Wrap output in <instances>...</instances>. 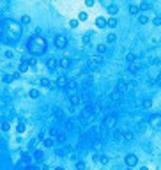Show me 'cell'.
I'll list each match as a JSON object with an SVG mask.
<instances>
[{
    "label": "cell",
    "mask_w": 161,
    "mask_h": 170,
    "mask_svg": "<svg viewBox=\"0 0 161 170\" xmlns=\"http://www.w3.org/2000/svg\"><path fill=\"white\" fill-rule=\"evenodd\" d=\"M78 23H80L78 20H69V27H71V28H76V27H78Z\"/></svg>",
    "instance_id": "obj_37"
},
{
    "label": "cell",
    "mask_w": 161,
    "mask_h": 170,
    "mask_svg": "<svg viewBox=\"0 0 161 170\" xmlns=\"http://www.w3.org/2000/svg\"><path fill=\"white\" fill-rule=\"evenodd\" d=\"M18 71H19V73L28 71V64H27V62H21V64H19V67H18Z\"/></svg>",
    "instance_id": "obj_27"
},
{
    "label": "cell",
    "mask_w": 161,
    "mask_h": 170,
    "mask_svg": "<svg viewBox=\"0 0 161 170\" xmlns=\"http://www.w3.org/2000/svg\"><path fill=\"white\" fill-rule=\"evenodd\" d=\"M99 161H101L103 165H106V163L110 161V158H108V156H105V154H99Z\"/></svg>",
    "instance_id": "obj_36"
},
{
    "label": "cell",
    "mask_w": 161,
    "mask_h": 170,
    "mask_svg": "<svg viewBox=\"0 0 161 170\" xmlns=\"http://www.w3.org/2000/svg\"><path fill=\"white\" fill-rule=\"evenodd\" d=\"M113 138H115V140H122V142H124V131H121V129H115V133H113Z\"/></svg>",
    "instance_id": "obj_15"
},
{
    "label": "cell",
    "mask_w": 161,
    "mask_h": 170,
    "mask_svg": "<svg viewBox=\"0 0 161 170\" xmlns=\"http://www.w3.org/2000/svg\"><path fill=\"white\" fill-rule=\"evenodd\" d=\"M106 25H108L110 28H115V27H117V20H115V18H108V20H106Z\"/></svg>",
    "instance_id": "obj_20"
},
{
    "label": "cell",
    "mask_w": 161,
    "mask_h": 170,
    "mask_svg": "<svg viewBox=\"0 0 161 170\" xmlns=\"http://www.w3.org/2000/svg\"><path fill=\"white\" fill-rule=\"evenodd\" d=\"M112 99H113V101H119V99H121V92H119V90H113V92H112Z\"/></svg>",
    "instance_id": "obj_35"
},
{
    "label": "cell",
    "mask_w": 161,
    "mask_h": 170,
    "mask_svg": "<svg viewBox=\"0 0 161 170\" xmlns=\"http://www.w3.org/2000/svg\"><path fill=\"white\" fill-rule=\"evenodd\" d=\"M138 23H140V25L149 23V16H147V14H140V16H138Z\"/></svg>",
    "instance_id": "obj_18"
},
{
    "label": "cell",
    "mask_w": 161,
    "mask_h": 170,
    "mask_svg": "<svg viewBox=\"0 0 161 170\" xmlns=\"http://www.w3.org/2000/svg\"><path fill=\"white\" fill-rule=\"evenodd\" d=\"M142 105H144V108H151V106H152V99H145Z\"/></svg>",
    "instance_id": "obj_38"
},
{
    "label": "cell",
    "mask_w": 161,
    "mask_h": 170,
    "mask_svg": "<svg viewBox=\"0 0 161 170\" xmlns=\"http://www.w3.org/2000/svg\"><path fill=\"white\" fill-rule=\"evenodd\" d=\"M80 103H82V98H80V96H76V94H73V96H71V105H73V106H76V105H80Z\"/></svg>",
    "instance_id": "obj_14"
},
{
    "label": "cell",
    "mask_w": 161,
    "mask_h": 170,
    "mask_svg": "<svg viewBox=\"0 0 161 170\" xmlns=\"http://www.w3.org/2000/svg\"><path fill=\"white\" fill-rule=\"evenodd\" d=\"M108 12H110V14H112V18H113V14H117V12H119V7H117L115 4H110V5H108Z\"/></svg>",
    "instance_id": "obj_13"
},
{
    "label": "cell",
    "mask_w": 161,
    "mask_h": 170,
    "mask_svg": "<svg viewBox=\"0 0 161 170\" xmlns=\"http://www.w3.org/2000/svg\"><path fill=\"white\" fill-rule=\"evenodd\" d=\"M25 170H41V169H39L37 165H28V167H27Z\"/></svg>",
    "instance_id": "obj_43"
},
{
    "label": "cell",
    "mask_w": 161,
    "mask_h": 170,
    "mask_svg": "<svg viewBox=\"0 0 161 170\" xmlns=\"http://www.w3.org/2000/svg\"><path fill=\"white\" fill-rule=\"evenodd\" d=\"M138 7H140L142 11H149V9H152V4H151V2H142Z\"/></svg>",
    "instance_id": "obj_17"
},
{
    "label": "cell",
    "mask_w": 161,
    "mask_h": 170,
    "mask_svg": "<svg viewBox=\"0 0 161 170\" xmlns=\"http://www.w3.org/2000/svg\"><path fill=\"white\" fill-rule=\"evenodd\" d=\"M76 170H85V163L83 161H76Z\"/></svg>",
    "instance_id": "obj_39"
},
{
    "label": "cell",
    "mask_w": 161,
    "mask_h": 170,
    "mask_svg": "<svg viewBox=\"0 0 161 170\" xmlns=\"http://www.w3.org/2000/svg\"><path fill=\"white\" fill-rule=\"evenodd\" d=\"M129 73H138V64L136 62H133V64H129Z\"/></svg>",
    "instance_id": "obj_28"
},
{
    "label": "cell",
    "mask_w": 161,
    "mask_h": 170,
    "mask_svg": "<svg viewBox=\"0 0 161 170\" xmlns=\"http://www.w3.org/2000/svg\"><path fill=\"white\" fill-rule=\"evenodd\" d=\"M83 43L89 44V43H90V35H83Z\"/></svg>",
    "instance_id": "obj_45"
},
{
    "label": "cell",
    "mask_w": 161,
    "mask_h": 170,
    "mask_svg": "<svg viewBox=\"0 0 161 170\" xmlns=\"http://www.w3.org/2000/svg\"><path fill=\"white\" fill-rule=\"evenodd\" d=\"M133 138H135V135L131 131H124V142H133Z\"/></svg>",
    "instance_id": "obj_19"
},
{
    "label": "cell",
    "mask_w": 161,
    "mask_h": 170,
    "mask_svg": "<svg viewBox=\"0 0 161 170\" xmlns=\"http://www.w3.org/2000/svg\"><path fill=\"white\" fill-rule=\"evenodd\" d=\"M126 60H128L129 64H133V62L136 60V55H135V53H128V55H126Z\"/></svg>",
    "instance_id": "obj_26"
},
{
    "label": "cell",
    "mask_w": 161,
    "mask_h": 170,
    "mask_svg": "<svg viewBox=\"0 0 161 170\" xmlns=\"http://www.w3.org/2000/svg\"><path fill=\"white\" fill-rule=\"evenodd\" d=\"M53 144H55V140H53L51 137H48V138L43 140V145H44V147H53Z\"/></svg>",
    "instance_id": "obj_16"
},
{
    "label": "cell",
    "mask_w": 161,
    "mask_h": 170,
    "mask_svg": "<svg viewBox=\"0 0 161 170\" xmlns=\"http://www.w3.org/2000/svg\"><path fill=\"white\" fill-rule=\"evenodd\" d=\"M46 67L51 69V71H55V69L58 67V60H57V59H48V60H46Z\"/></svg>",
    "instance_id": "obj_7"
},
{
    "label": "cell",
    "mask_w": 161,
    "mask_h": 170,
    "mask_svg": "<svg viewBox=\"0 0 161 170\" xmlns=\"http://www.w3.org/2000/svg\"><path fill=\"white\" fill-rule=\"evenodd\" d=\"M152 21H154V25H161V16H156Z\"/></svg>",
    "instance_id": "obj_44"
},
{
    "label": "cell",
    "mask_w": 161,
    "mask_h": 170,
    "mask_svg": "<svg viewBox=\"0 0 161 170\" xmlns=\"http://www.w3.org/2000/svg\"><path fill=\"white\" fill-rule=\"evenodd\" d=\"M140 170H149L147 167H140Z\"/></svg>",
    "instance_id": "obj_49"
},
{
    "label": "cell",
    "mask_w": 161,
    "mask_h": 170,
    "mask_svg": "<svg viewBox=\"0 0 161 170\" xmlns=\"http://www.w3.org/2000/svg\"><path fill=\"white\" fill-rule=\"evenodd\" d=\"M106 48H108L106 44H97V46H96V50H97V53H99V55L106 53Z\"/></svg>",
    "instance_id": "obj_21"
},
{
    "label": "cell",
    "mask_w": 161,
    "mask_h": 170,
    "mask_svg": "<svg viewBox=\"0 0 161 170\" xmlns=\"http://www.w3.org/2000/svg\"><path fill=\"white\" fill-rule=\"evenodd\" d=\"M53 85H57V87H67V78L64 76V75H60L57 80H55V83Z\"/></svg>",
    "instance_id": "obj_8"
},
{
    "label": "cell",
    "mask_w": 161,
    "mask_h": 170,
    "mask_svg": "<svg viewBox=\"0 0 161 170\" xmlns=\"http://www.w3.org/2000/svg\"><path fill=\"white\" fill-rule=\"evenodd\" d=\"M27 50H28V53H30L32 57H41V55L48 50V43H46V39L41 37V35H32V37L28 39V43H27Z\"/></svg>",
    "instance_id": "obj_2"
},
{
    "label": "cell",
    "mask_w": 161,
    "mask_h": 170,
    "mask_svg": "<svg viewBox=\"0 0 161 170\" xmlns=\"http://www.w3.org/2000/svg\"><path fill=\"white\" fill-rule=\"evenodd\" d=\"M124 163L131 169V167H135V165H138V156L136 154H128L126 158H124Z\"/></svg>",
    "instance_id": "obj_4"
},
{
    "label": "cell",
    "mask_w": 161,
    "mask_h": 170,
    "mask_svg": "<svg viewBox=\"0 0 161 170\" xmlns=\"http://www.w3.org/2000/svg\"><path fill=\"white\" fill-rule=\"evenodd\" d=\"M117 41V35L115 34H108L106 35V43H115Z\"/></svg>",
    "instance_id": "obj_32"
},
{
    "label": "cell",
    "mask_w": 161,
    "mask_h": 170,
    "mask_svg": "<svg viewBox=\"0 0 161 170\" xmlns=\"http://www.w3.org/2000/svg\"><path fill=\"white\" fill-rule=\"evenodd\" d=\"M25 129H27V126H25V122H19V124L16 126V131H18V133H23Z\"/></svg>",
    "instance_id": "obj_34"
},
{
    "label": "cell",
    "mask_w": 161,
    "mask_h": 170,
    "mask_svg": "<svg viewBox=\"0 0 161 170\" xmlns=\"http://www.w3.org/2000/svg\"><path fill=\"white\" fill-rule=\"evenodd\" d=\"M34 160H35V161H43V160H44V153H43L41 149H35V151H34Z\"/></svg>",
    "instance_id": "obj_11"
},
{
    "label": "cell",
    "mask_w": 161,
    "mask_h": 170,
    "mask_svg": "<svg viewBox=\"0 0 161 170\" xmlns=\"http://www.w3.org/2000/svg\"><path fill=\"white\" fill-rule=\"evenodd\" d=\"M85 5H87V7H92V5H94V0H87Z\"/></svg>",
    "instance_id": "obj_47"
},
{
    "label": "cell",
    "mask_w": 161,
    "mask_h": 170,
    "mask_svg": "<svg viewBox=\"0 0 161 170\" xmlns=\"http://www.w3.org/2000/svg\"><path fill=\"white\" fill-rule=\"evenodd\" d=\"M12 57H14L12 50H7V51H5V59H12Z\"/></svg>",
    "instance_id": "obj_41"
},
{
    "label": "cell",
    "mask_w": 161,
    "mask_h": 170,
    "mask_svg": "<svg viewBox=\"0 0 161 170\" xmlns=\"http://www.w3.org/2000/svg\"><path fill=\"white\" fill-rule=\"evenodd\" d=\"M55 115H57V117H62V110H60V108H55Z\"/></svg>",
    "instance_id": "obj_46"
},
{
    "label": "cell",
    "mask_w": 161,
    "mask_h": 170,
    "mask_svg": "<svg viewBox=\"0 0 161 170\" xmlns=\"http://www.w3.org/2000/svg\"><path fill=\"white\" fill-rule=\"evenodd\" d=\"M37 66V59L35 57H30L28 59V67H35Z\"/></svg>",
    "instance_id": "obj_33"
},
{
    "label": "cell",
    "mask_w": 161,
    "mask_h": 170,
    "mask_svg": "<svg viewBox=\"0 0 161 170\" xmlns=\"http://www.w3.org/2000/svg\"><path fill=\"white\" fill-rule=\"evenodd\" d=\"M99 62H101V57H99V55L92 57V64H99Z\"/></svg>",
    "instance_id": "obj_42"
},
{
    "label": "cell",
    "mask_w": 161,
    "mask_h": 170,
    "mask_svg": "<svg viewBox=\"0 0 161 170\" xmlns=\"http://www.w3.org/2000/svg\"><path fill=\"white\" fill-rule=\"evenodd\" d=\"M57 142H58V144H64V142H66V137H64V135H57Z\"/></svg>",
    "instance_id": "obj_40"
},
{
    "label": "cell",
    "mask_w": 161,
    "mask_h": 170,
    "mask_svg": "<svg viewBox=\"0 0 161 170\" xmlns=\"http://www.w3.org/2000/svg\"><path fill=\"white\" fill-rule=\"evenodd\" d=\"M43 87H51V80H48V78H41V82H39Z\"/></svg>",
    "instance_id": "obj_29"
},
{
    "label": "cell",
    "mask_w": 161,
    "mask_h": 170,
    "mask_svg": "<svg viewBox=\"0 0 161 170\" xmlns=\"http://www.w3.org/2000/svg\"><path fill=\"white\" fill-rule=\"evenodd\" d=\"M0 129H2V131H9V129H11V124H9L7 121H4V122L0 124Z\"/></svg>",
    "instance_id": "obj_30"
},
{
    "label": "cell",
    "mask_w": 161,
    "mask_h": 170,
    "mask_svg": "<svg viewBox=\"0 0 161 170\" xmlns=\"http://www.w3.org/2000/svg\"><path fill=\"white\" fill-rule=\"evenodd\" d=\"M21 34H23V28L18 21L11 20V18H4L0 21V41L4 44H18V41L21 39Z\"/></svg>",
    "instance_id": "obj_1"
},
{
    "label": "cell",
    "mask_w": 161,
    "mask_h": 170,
    "mask_svg": "<svg viewBox=\"0 0 161 170\" xmlns=\"http://www.w3.org/2000/svg\"><path fill=\"white\" fill-rule=\"evenodd\" d=\"M96 27H97V28H105V27H108V25H106V20H105L103 16L96 18Z\"/></svg>",
    "instance_id": "obj_10"
},
{
    "label": "cell",
    "mask_w": 161,
    "mask_h": 170,
    "mask_svg": "<svg viewBox=\"0 0 161 170\" xmlns=\"http://www.w3.org/2000/svg\"><path fill=\"white\" fill-rule=\"evenodd\" d=\"M89 18V14L85 12V11H82V12H78V21H85Z\"/></svg>",
    "instance_id": "obj_25"
},
{
    "label": "cell",
    "mask_w": 161,
    "mask_h": 170,
    "mask_svg": "<svg viewBox=\"0 0 161 170\" xmlns=\"http://www.w3.org/2000/svg\"><path fill=\"white\" fill-rule=\"evenodd\" d=\"M115 124H117V117L113 115V114H110V115H106V119H105V128H115Z\"/></svg>",
    "instance_id": "obj_6"
},
{
    "label": "cell",
    "mask_w": 161,
    "mask_h": 170,
    "mask_svg": "<svg viewBox=\"0 0 161 170\" xmlns=\"http://www.w3.org/2000/svg\"><path fill=\"white\" fill-rule=\"evenodd\" d=\"M2 80H4L5 83H11V82H12V80H16V78H14V75H4V76H2Z\"/></svg>",
    "instance_id": "obj_23"
},
{
    "label": "cell",
    "mask_w": 161,
    "mask_h": 170,
    "mask_svg": "<svg viewBox=\"0 0 161 170\" xmlns=\"http://www.w3.org/2000/svg\"><path fill=\"white\" fill-rule=\"evenodd\" d=\"M149 124L152 128H161V114H152L149 119Z\"/></svg>",
    "instance_id": "obj_5"
},
{
    "label": "cell",
    "mask_w": 161,
    "mask_h": 170,
    "mask_svg": "<svg viewBox=\"0 0 161 170\" xmlns=\"http://www.w3.org/2000/svg\"><path fill=\"white\" fill-rule=\"evenodd\" d=\"M28 96H30L32 99H35V98H39V90H37V89H30V90H28Z\"/></svg>",
    "instance_id": "obj_24"
},
{
    "label": "cell",
    "mask_w": 161,
    "mask_h": 170,
    "mask_svg": "<svg viewBox=\"0 0 161 170\" xmlns=\"http://www.w3.org/2000/svg\"><path fill=\"white\" fill-rule=\"evenodd\" d=\"M58 66H60L62 69H67V67L71 66V60H69V57H62V59L58 60Z\"/></svg>",
    "instance_id": "obj_9"
},
{
    "label": "cell",
    "mask_w": 161,
    "mask_h": 170,
    "mask_svg": "<svg viewBox=\"0 0 161 170\" xmlns=\"http://www.w3.org/2000/svg\"><path fill=\"white\" fill-rule=\"evenodd\" d=\"M30 23V16L28 14H23L21 16V25H28Z\"/></svg>",
    "instance_id": "obj_31"
},
{
    "label": "cell",
    "mask_w": 161,
    "mask_h": 170,
    "mask_svg": "<svg viewBox=\"0 0 161 170\" xmlns=\"http://www.w3.org/2000/svg\"><path fill=\"white\" fill-rule=\"evenodd\" d=\"M55 170H66V169H64V167H57Z\"/></svg>",
    "instance_id": "obj_48"
},
{
    "label": "cell",
    "mask_w": 161,
    "mask_h": 170,
    "mask_svg": "<svg viewBox=\"0 0 161 170\" xmlns=\"http://www.w3.org/2000/svg\"><path fill=\"white\" fill-rule=\"evenodd\" d=\"M128 170H131V169H128Z\"/></svg>",
    "instance_id": "obj_50"
},
{
    "label": "cell",
    "mask_w": 161,
    "mask_h": 170,
    "mask_svg": "<svg viewBox=\"0 0 161 170\" xmlns=\"http://www.w3.org/2000/svg\"><path fill=\"white\" fill-rule=\"evenodd\" d=\"M53 43H55V48H58V50H64V48L67 46V37H66V35H55Z\"/></svg>",
    "instance_id": "obj_3"
},
{
    "label": "cell",
    "mask_w": 161,
    "mask_h": 170,
    "mask_svg": "<svg viewBox=\"0 0 161 170\" xmlns=\"http://www.w3.org/2000/svg\"><path fill=\"white\" fill-rule=\"evenodd\" d=\"M129 12H131V14H138V12H140V7L135 5V4H131V5H129Z\"/></svg>",
    "instance_id": "obj_22"
},
{
    "label": "cell",
    "mask_w": 161,
    "mask_h": 170,
    "mask_svg": "<svg viewBox=\"0 0 161 170\" xmlns=\"http://www.w3.org/2000/svg\"><path fill=\"white\" fill-rule=\"evenodd\" d=\"M117 90L122 94V92H126L128 90V83L126 82H122V80H119V83H117Z\"/></svg>",
    "instance_id": "obj_12"
}]
</instances>
